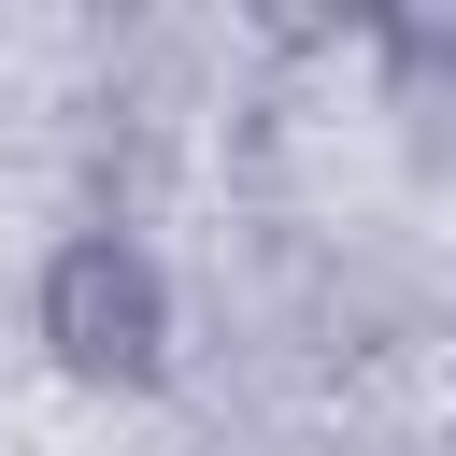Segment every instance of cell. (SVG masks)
<instances>
[{
  "instance_id": "6da1fadb",
  "label": "cell",
  "mask_w": 456,
  "mask_h": 456,
  "mask_svg": "<svg viewBox=\"0 0 456 456\" xmlns=\"http://www.w3.org/2000/svg\"><path fill=\"white\" fill-rule=\"evenodd\" d=\"M28 342H43V370H57V385H86V399H142V385H171L185 314H171L157 242H142V228H114V214H86L71 242H43Z\"/></svg>"
}]
</instances>
